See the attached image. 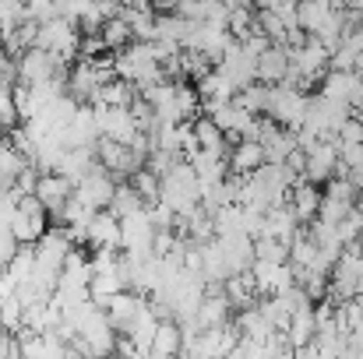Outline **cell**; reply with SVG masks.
I'll return each instance as SVG.
<instances>
[{
  "label": "cell",
  "mask_w": 363,
  "mask_h": 359,
  "mask_svg": "<svg viewBox=\"0 0 363 359\" xmlns=\"http://www.w3.org/2000/svg\"><path fill=\"white\" fill-rule=\"evenodd\" d=\"M159 201L169 205L177 215H187L191 208L201 205V180L191 166V159H180L166 176H162V187H159Z\"/></svg>",
  "instance_id": "6da1fadb"
},
{
  "label": "cell",
  "mask_w": 363,
  "mask_h": 359,
  "mask_svg": "<svg viewBox=\"0 0 363 359\" xmlns=\"http://www.w3.org/2000/svg\"><path fill=\"white\" fill-rule=\"evenodd\" d=\"M35 46H43V50H50V53H57V57H64V60H74V53L82 50V28H78V21H71V18H50V21H39V39H35Z\"/></svg>",
  "instance_id": "7a4b0ae2"
},
{
  "label": "cell",
  "mask_w": 363,
  "mask_h": 359,
  "mask_svg": "<svg viewBox=\"0 0 363 359\" xmlns=\"http://www.w3.org/2000/svg\"><path fill=\"white\" fill-rule=\"evenodd\" d=\"M350 117H353V106H350V103H339V99H332V96H325V92L307 96L303 123L314 127V130H321L325 137H335V130H339Z\"/></svg>",
  "instance_id": "3957f363"
},
{
  "label": "cell",
  "mask_w": 363,
  "mask_h": 359,
  "mask_svg": "<svg viewBox=\"0 0 363 359\" xmlns=\"http://www.w3.org/2000/svg\"><path fill=\"white\" fill-rule=\"evenodd\" d=\"M264 113L275 120V123H282V127H300V123H303V113H307V92H300V89L279 81V85L268 89V106H264Z\"/></svg>",
  "instance_id": "277c9868"
},
{
  "label": "cell",
  "mask_w": 363,
  "mask_h": 359,
  "mask_svg": "<svg viewBox=\"0 0 363 359\" xmlns=\"http://www.w3.org/2000/svg\"><path fill=\"white\" fill-rule=\"evenodd\" d=\"M117 183H121V180H117L103 162H96V169H92L85 180H78V183H74V198H78V201H85L92 212H99V208H110Z\"/></svg>",
  "instance_id": "5b68a950"
},
{
  "label": "cell",
  "mask_w": 363,
  "mask_h": 359,
  "mask_svg": "<svg viewBox=\"0 0 363 359\" xmlns=\"http://www.w3.org/2000/svg\"><path fill=\"white\" fill-rule=\"evenodd\" d=\"M155 233L159 229H155L148 208H138V212H130V215L121 219V250H127V253H148V250H155Z\"/></svg>",
  "instance_id": "8992f818"
},
{
  "label": "cell",
  "mask_w": 363,
  "mask_h": 359,
  "mask_svg": "<svg viewBox=\"0 0 363 359\" xmlns=\"http://www.w3.org/2000/svg\"><path fill=\"white\" fill-rule=\"evenodd\" d=\"M96 159H99L117 180H130V176L145 166V159H141L130 144L113 141V137H99V144H96Z\"/></svg>",
  "instance_id": "52a82bcc"
},
{
  "label": "cell",
  "mask_w": 363,
  "mask_h": 359,
  "mask_svg": "<svg viewBox=\"0 0 363 359\" xmlns=\"http://www.w3.org/2000/svg\"><path fill=\"white\" fill-rule=\"evenodd\" d=\"M339 166H342V148L335 137H321L318 148L307 152V162H303V176L314 180V183H328L332 176H339Z\"/></svg>",
  "instance_id": "ba28073f"
},
{
  "label": "cell",
  "mask_w": 363,
  "mask_h": 359,
  "mask_svg": "<svg viewBox=\"0 0 363 359\" xmlns=\"http://www.w3.org/2000/svg\"><path fill=\"white\" fill-rule=\"evenodd\" d=\"M92 110H96V123H99V134L103 137H113V141L130 144L134 134L141 130V123H138L130 106H92Z\"/></svg>",
  "instance_id": "9c48e42d"
},
{
  "label": "cell",
  "mask_w": 363,
  "mask_h": 359,
  "mask_svg": "<svg viewBox=\"0 0 363 359\" xmlns=\"http://www.w3.org/2000/svg\"><path fill=\"white\" fill-rule=\"evenodd\" d=\"M35 194H39V201L46 205V212L50 215H60L64 212V205L71 201V194H74V183L67 180V176H60V173H39V187H35Z\"/></svg>",
  "instance_id": "30bf717a"
},
{
  "label": "cell",
  "mask_w": 363,
  "mask_h": 359,
  "mask_svg": "<svg viewBox=\"0 0 363 359\" xmlns=\"http://www.w3.org/2000/svg\"><path fill=\"white\" fill-rule=\"evenodd\" d=\"M99 123H96V110L92 106H78L74 120L64 127V141L67 148H96L99 144Z\"/></svg>",
  "instance_id": "8fae6325"
},
{
  "label": "cell",
  "mask_w": 363,
  "mask_h": 359,
  "mask_svg": "<svg viewBox=\"0 0 363 359\" xmlns=\"http://www.w3.org/2000/svg\"><path fill=\"white\" fill-rule=\"evenodd\" d=\"M289 64H293L289 46L268 42V46L261 50V57H257V78H261L264 85H279V81L289 74Z\"/></svg>",
  "instance_id": "7c38bea8"
},
{
  "label": "cell",
  "mask_w": 363,
  "mask_h": 359,
  "mask_svg": "<svg viewBox=\"0 0 363 359\" xmlns=\"http://www.w3.org/2000/svg\"><path fill=\"white\" fill-rule=\"evenodd\" d=\"M103 81H106V78H103V71H99L89 57H85L78 67H71V71H67V92H71L78 103H92Z\"/></svg>",
  "instance_id": "4fadbf2b"
},
{
  "label": "cell",
  "mask_w": 363,
  "mask_h": 359,
  "mask_svg": "<svg viewBox=\"0 0 363 359\" xmlns=\"http://www.w3.org/2000/svg\"><path fill=\"white\" fill-rule=\"evenodd\" d=\"M233 300L226 296L223 285H208L201 307H198V324L201 328H219V324H230V314H233Z\"/></svg>",
  "instance_id": "5bb4252c"
},
{
  "label": "cell",
  "mask_w": 363,
  "mask_h": 359,
  "mask_svg": "<svg viewBox=\"0 0 363 359\" xmlns=\"http://www.w3.org/2000/svg\"><path fill=\"white\" fill-rule=\"evenodd\" d=\"M226 159H230V173H237V176H250L254 169H261V166L268 162L264 144L254 141V137H237V141H233V152H230Z\"/></svg>",
  "instance_id": "9a60e30c"
},
{
  "label": "cell",
  "mask_w": 363,
  "mask_h": 359,
  "mask_svg": "<svg viewBox=\"0 0 363 359\" xmlns=\"http://www.w3.org/2000/svg\"><path fill=\"white\" fill-rule=\"evenodd\" d=\"M321 183H314V180H307V176H300L296 183H293V190H289V205H293V212L300 215V222H314L318 219V212H321V194L325 190H318Z\"/></svg>",
  "instance_id": "2e32d148"
},
{
  "label": "cell",
  "mask_w": 363,
  "mask_h": 359,
  "mask_svg": "<svg viewBox=\"0 0 363 359\" xmlns=\"http://www.w3.org/2000/svg\"><path fill=\"white\" fill-rule=\"evenodd\" d=\"M216 243L223 246V257H226L233 275L247 271L254 264V237H247V233H223V237H216Z\"/></svg>",
  "instance_id": "e0dca14e"
},
{
  "label": "cell",
  "mask_w": 363,
  "mask_h": 359,
  "mask_svg": "<svg viewBox=\"0 0 363 359\" xmlns=\"http://www.w3.org/2000/svg\"><path fill=\"white\" fill-rule=\"evenodd\" d=\"M296 233H300V215L293 212L289 201H286V205H275V208L264 212V237H275V239H282V243H293Z\"/></svg>",
  "instance_id": "ac0fdd59"
},
{
  "label": "cell",
  "mask_w": 363,
  "mask_h": 359,
  "mask_svg": "<svg viewBox=\"0 0 363 359\" xmlns=\"http://www.w3.org/2000/svg\"><path fill=\"white\" fill-rule=\"evenodd\" d=\"M198 92H201V103H226V99H237L240 89L223 67H212L198 78Z\"/></svg>",
  "instance_id": "d6986e66"
},
{
  "label": "cell",
  "mask_w": 363,
  "mask_h": 359,
  "mask_svg": "<svg viewBox=\"0 0 363 359\" xmlns=\"http://www.w3.org/2000/svg\"><path fill=\"white\" fill-rule=\"evenodd\" d=\"M96 162H99L96 159V148H64V155H60V162H57L53 173H60L71 183H78V180H85L96 169Z\"/></svg>",
  "instance_id": "ffe728a7"
},
{
  "label": "cell",
  "mask_w": 363,
  "mask_h": 359,
  "mask_svg": "<svg viewBox=\"0 0 363 359\" xmlns=\"http://www.w3.org/2000/svg\"><path fill=\"white\" fill-rule=\"evenodd\" d=\"M89 243L92 246H117L121 250V215L110 208H99L89 222Z\"/></svg>",
  "instance_id": "44dd1931"
},
{
  "label": "cell",
  "mask_w": 363,
  "mask_h": 359,
  "mask_svg": "<svg viewBox=\"0 0 363 359\" xmlns=\"http://www.w3.org/2000/svg\"><path fill=\"white\" fill-rule=\"evenodd\" d=\"M103 307H106V314H110L113 328L123 331V328L134 321V314L145 307V296H141V292H134V289H123V292H117V296H110Z\"/></svg>",
  "instance_id": "7402d4cb"
},
{
  "label": "cell",
  "mask_w": 363,
  "mask_h": 359,
  "mask_svg": "<svg viewBox=\"0 0 363 359\" xmlns=\"http://www.w3.org/2000/svg\"><path fill=\"white\" fill-rule=\"evenodd\" d=\"M134 99H138V85L121 78V74H113V78H106V81L99 85L92 106H130Z\"/></svg>",
  "instance_id": "603a6c76"
},
{
  "label": "cell",
  "mask_w": 363,
  "mask_h": 359,
  "mask_svg": "<svg viewBox=\"0 0 363 359\" xmlns=\"http://www.w3.org/2000/svg\"><path fill=\"white\" fill-rule=\"evenodd\" d=\"M286 335H289L293 349H303V346H311V342L318 338V310H314V303H311V307H300V310L289 317Z\"/></svg>",
  "instance_id": "cb8c5ba5"
},
{
  "label": "cell",
  "mask_w": 363,
  "mask_h": 359,
  "mask_svg": "<svg viewBox=\"0 0 363 359\" xmlns=\"http://www.w3.org/2000/svg\"><path fill=\"white\" fill-rule=\"evenodd\" d=\"M184 349V328L177 317H162L152 338V356H177Z\"/></svg>",
  "instance_id": "d4e9b609"
},
{
  "label": "cell",
  "mask_w": 363,
  "mask_h": 359,
  "mask_svg": "<svg viewBox=\"0 0 363 359\" xmlns=\"http://www.w3.org/2000/svg\"><path fill=\"white\" fill-rule=\"evenodd\" d=\"M335 4L339 0H296V21H300V28L314 35L328 21V14L335 11Z\"/></svg>",
  "instance_id": "484cf974"
},
{
  "label": "cell",
  "mask_w": 363,
  "mask_h": 359,
  "mask_svg": "<svg viewBox=\"0 0 363 359\" xmlns=\"http://www.w3.org/2000/svg\"><path fill=\"white\" fill-rule=\"evenodd\" d=\"M223 289H226V296L233 300V307L243 310V307H250V303H257V282H254V275H250V268L247 271H237V275H230L226 282H223Z\"/></svg>",
  "instance_id": "4316f807"
},
{
  "label": "cell",
  "mask_w": 363,
  "mask_h": 359,
  "mask_svg": "<svg viewBox=\"0 0 363 359\" xmlns=\"http://www.w3.org/2000/svg\"><path fill=\"white\" fill-rule=\"evenodd\" d=\"M194 134H198V148H201V152L230 155V152H226V141H230V134H226V130H223L216 120L208 117V113H205L201 120H194Z\"/></svg>",
  "instance_id": "83f0119b"
},
{
  "label": "cell",
  "mask_w": 363,
  "mask_h": 359,
  "mask_svg": "<svg viewBox=\"0 0 363 359\" xmlns=\"http://www.w3.org/2000/svg\"><path fill=\"white\" fill-rule=\"evenodd\" d=\"M123 289H127L123 261H121V268H113V271H92V300H96V303H106L110 296H117Z\"/></svg>",
  "instance_id": "f1b7e54d"
},
{
  "label": "cell",
  "mask_w": 363,
  "mask_h": 359,
  "mask_svg": "<svg viewBox=\"0 0 363 359\" xmlns=\"http://www.w3.org/2000/svg\"><path fill=\"white\" fill-rule=\"evenodd\" d=\"M46 219H50V215H32V212L18 208L14 219H11V233H14L18 243H35V239L46 233Z\"/></svg>",
  "instance_id": "f546056e"
},
{
  "label": "cell",
  "mask_w": 363,
  "mask_h": 359,
  "mask_svg": "<svg viewBox=\"0 0 363 359\" xmlns=\"http://www.w3.org/2000/svg\"><path fill=\"white\" fill-rule=\"evenodd\" d=\"M28 162H32V159H28V155H25V152H21L14 141H0V176H4L11 187H14L18 173H21Z\"/></svg>",
  "instance_id": "4dcf8cb0"
},
{
  "label": "cell",
  "mask_w": 363,
  "mask_h": 359,
  "mask_svg": "<svg viewBox=\"0 0 363 359\" xmlns=\"http://www.w3.org/2000/svg\"><path fill=\"white\" fill-rule=\"evenodd\" d=\"M138 208H148V201H145V198H141V194H138V187H134V183H130V180H127V183H117V190H113V201H110V212H113V215H130V212H138Z\"/></svg>",
  "instance_id": "1f68e13d"
},
{
  "label": "cell",
  "mask_w": 363,
  "mask_h": 359,
  "mask_svg": "<svg viewBox=\"0 0 363 359\" xmlns=\"http://www.w3.org/2000/svg\"><path fill=\"white\" fill-rule=\"evenodd\" d=\"M268 89L272 85H264L261 78H254V81H247L240 92H237V103H240L243 110H250V113H264V106H268Z\"/></svg>",
  "instance_id": "d6a6232c"
},
{
  "label": "cell",
  "mask_w": 363,
  "mask_h": 359,
  "mask_svg": "<svg viewBox=\"0 0 363 359\" xmlns=\"http://www.w3.org/2000/svg\"><path fill=\"white\" fill-rule=\"evenodd\" d=\"M103 39H106V46H110V50H121V46H127V42H134L130 21L121 18V14L106 18V21H103Z\"/></svg>",
  "instance_id": "836d02e7"
},
{
  "label": "cell",
  "mask_w": 363,
  "mask_h": 359,
  "mask_svg": "<svg viewBox=\"0 0 363 359\" xmlns=\"http://www.w3.org/2000/svg\"><path fill=\"white\" fill-rule=\"evenodd\" d=\"M254 257L257 261H272V264H286L289 261V243L275 237H257L254 239Z\"/></svg>",
  "instance_id": "e575fe53"
},
{
  "label": "cell",
  "mask_w": 363,
  "mask_h": 359,
  "mask_svg": "<svg viewBox=\"0 0 363 359\" xmlns=\"http://www.w3.org/2000/svg\"><path fill=\"white\" fill-rule=\"evenodd\" d=\"M130 183L138 187V194H141V198H145L148 205H155V201H159V187H162V176H159V173H152L148 166H141V169H138V173L130 176Z\"/></svg>",
  "instance_id": "d590c367"
},
{
  "label": "cell",
  "mask_w": 363,
  "mask_h": 359,
  "mask_svg": "<svg viewBox=\"0 0 363 359\" xmlns=\"http://www.w3.org/2000/svg\"><path fill=\"white\" fill-rule=\"evenodd\" d=\"M0 310H4V328H7V331L25 328V303H21L18 292H14V296H4V300H0Z\"/></svg>",
  "instance_id": "8d00e7d4"
},
{
  "label": "cell",
  "mask_w": 363,
  "mask_h": 359,
  "mask_svg": "<svg viewBox=\"0 0 363 359\" xmlns=\"http://www.w3.org/2000/svg\"><path fill=\"white\" fill-rule=\"evenodd\" d=\"M335 141H339V148H346V144H360L363 141V113H353V117L346 120V123L335 130Z\"/></svg>",
  "instance_id": "74e56055"
},
{
  "label": "cell",
  "mask_w": 363,
  "mask_h": 359,
  "mask_svg": "<svg viewBox=\"0 0 363 359\" xmlns=\"http://www.w3.org/2000/svg\"><path fill=\"white\" fill-rule=\"evenodd\" d=\"M25 14H28L32 21H50V18H57L60 11H57V0H25Z\"/></svg>",
  "instance_id": "f35d334b"
},
{
  "label": "cell",
  "mask_w": 363,
  "mask_h": 359,
  "mask_svg": "<svg viewBox=\"0 0 363 359\" xmlns=\"http://www.w3.org/2000/svg\"><path fill=\"white\" fill-rule=\"evenodd\" d=\"M92 7H96V0H57L60 18H71V21H82Z\"/></svg>",
  "instance_id": "ab89813d"
},
{
  "label": "cell",
  "mask_w": 363,
  "mask_h": 359,
  "mask_svg": "<svg viewBox=\"0 0 363 359\" xmlns=\"http://www.w3.org/2000/svg\"><path fill=\"white\" fill-rule=\"evenodd\" d=\"M18 246H21V243L14 239V233H11L7 226H0V271L11 264V257L18 253Z\"/></svg>",
  "instance_id": "60d3db41"
},
{
  "label": "cell",
  "mask_w": 363,
  "mask_h": 359,
  "mask_svg": "<svg viewBox=\"0 0 363 359\" xmlns=\"http://www.w3.org/2000/svg\"><path fill=\"white\" fill-rule=\"evenodd\" d=\"M7 356H21V342H18V331H0V359Z\"/></svg>",
  "instance_id": "b9f144b4"
},
{
  "label": "cell",
  "mask_w": 363,
  "mask_h": 359,
  "mask_svg": "<svg viewBox=\"0 0 363 359\" xmlns=\"http://www.w3.org/2000/svg\"><path fill=\"white\" fill-rule=\"evenodd\" d=\"M250 4H254L257 11H275V7H282L286 0H250Z\"/></svg>",
  "instance_id": "7bdbcfd3"
},
{
  "label": "cell",
  "mask_w": 363,
  "mask_h": 359,
  "mask_svg": "<svg viewBox=\"0 0 363 359\" xmlns=\"http://www.w3.org/2000/svg\"><path fill=\"white\" fill-rule=\"evenodd\" d=\"M342 4H346V11H350L353 18H360L363 21V0H342Z\"/></svg>",
  "instance_id": "ee69618b"
},
{
  "label": "cell",
  "mask_w": 363,
  "mask_h": 359,
  "mask_svg": "<svg viewBox=\"0 0 363 359\" xmlns=\"http://www.w3.org/2000/svg\"><path fill=\"white\" fill-rule=\"evenodd\" d=\"M123 7H138V11H148L152 7V0H121Z\"/></svg>",
  "instance_id": "f6af8a7d"
},
{
  "label": "cell",
  "mask_w": 363,
  "mask_h": 359,
  "mask_svg": "<svg viewBox=\"0 0 363 359\" xmlns=\"http://www.w3.org/2000/svg\"><path fill=\"white\" fill-rule=\"evenodd\" d=\"M353 71H357V74H360V78H363V53H360V57H357V67H353Z\"/></svg>",
  "instance_id": "bcb514c9"
},
{
  "label": "cell",
  "mask_w": 363,
  "mask_h": 359,
  "mask_svg": "<svg viewBox=\"0 0 363 359\" xmlns=\"http://www.w3.org/2000/svg\"><path fill=\"white\" fill-rule=\"evenodd\" d=\"M0 331H4V310H0Z\"/></svg>",
  "instance_id": "7dc6e473"
},
{
  "label": "cell",
  "mask_w": 363,
  "mask_h": 359,
  "mask_svg": "<svg viewBox=\"0 0 363 359\" xmlns=\"http://www.w3.org/2000/svg\"><path fill=\"white\" fill-rule=\"evenodd\" d=\"M357 243H360V250H363V233H360V239H357Z\"/></svg>",
  "instance_id": "c3c4849f"
}]
</instances>
